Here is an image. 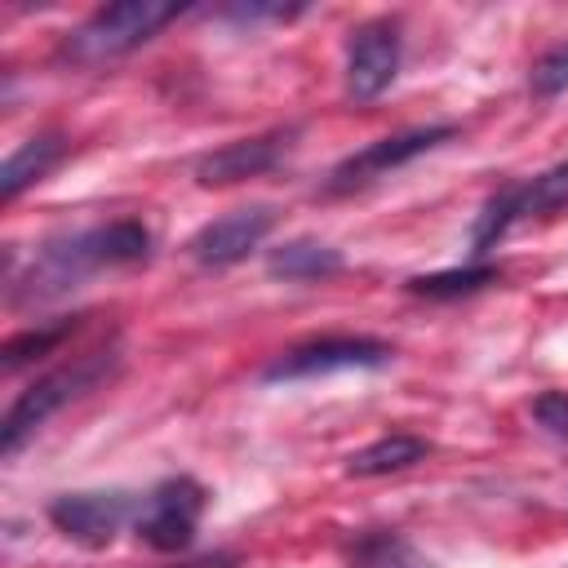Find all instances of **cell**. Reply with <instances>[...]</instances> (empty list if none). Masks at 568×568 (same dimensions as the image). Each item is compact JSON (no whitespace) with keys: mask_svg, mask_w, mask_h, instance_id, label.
<instances>
[{"mask_svg":"<svg viewBox=\"0 0 568 568\" xmlns=\"http://www.w3.org/2000/svg\"><path fill=\"white\" fill-rule=\"evenodd\" d=\"M453 138H457V124H426V129H408V133H395V138H377L364 151H355V155H346V160H337L328 169L324 195H351V191H359V186L413 164L417 155L453 142Z\"/></svg>","mask_w":568,"mask_h":568,"instance_id":"cell-6","label":"cell"},{"mask_svg":"<svg viewBox=\"0 0 568 568\" xmlns=\"http://www.w3.org/2000/svg\"><path fill=\"white\" fill-rule=\"evenodd\" d=\"M138 515V501L120 488H93V493H62L49 501V524L89 546V550H102L115 541V532Z\"/></svg>","mask_w":568,"mask_h":568,"instance_id":"cell-8","label":"cell"},{"mask_svg":"<svg viewBox=\"0 0 568 568\" xmlns=\"http://www.w3.org/2000/svg\"><path fill=\"white\" fill-rule=\"evenodd\" d=\"M346 564L351 568H435V559H426L404 532H390V528L355 537L346 550Z\"/></svg>","mask_w":568,"mask_h":568,"instance_id":"cell-15","label":"cell"},{"mask_svg":"<svg viewBox=\"0 0 568 568\" xmlns=\"http://www.w3.org/2000/svg\"><path fill=\"white\" fill-rule=\"evenodd\" d=\"M62 155H67V138H62V133H40V138L22 142V146L4 160V169H0V200H4V204L18 200L31 182H40L49 169H58Z\"/></svg>","mask_w":568,"mask_h":568,"instance_id":"cell-12","label":"cell"},{"mask_svg":"<svg viewBox=\"0 0 568 568\" xmlns=\"http://www.w3.org/2000/svg\"><path fill=\"white\" fill-rule=\"evenodd\" d=\"M146 257H151V231L138 217H115L106 226H89V231L44 244L22 288L13 293V302H49L102 266H138Z\"/></svg>","mask_w":568,"mask_h":568,"instance_id":"cell-1","label":"cell"},{"mask_svg":"<svg viewBox=\"0 0 568 568\" xmlns=\"http://www.w3.org/2000/svg\"><path fill=\"white\" fill-rule=\"evenodd\" d=\"M532 417H537L550 435L568 439V395H564V390H541V395L532 399Z\"/></svg>","mask_w":568,"mask_h":568,"instance_id":"cell-20","label":"cell"},{"mask_svg":"<svg viewBox=\"0 0 568 568\" xmlns=\"http://www.w3.org/2000/svg\"><path fill=\"white\" fill-rule=\"evenodd\" d=\"M395 351L377 337H315L302 346H288L262 368V382H306V377H328L346 368H382Z\"/></svg>","mask_w":568,"mask_h":568,"instance_id":"cell-7","label":"cell"},{"mask_svg":"<svg viewBox=\"0 0 568 568\" xmlns=\"http://www.w3.org/2000/svg\"><path fill=\"white\" fill-rule=\"evenodd\" d=\"M564 209H568V160H559L555 169H546V173H537L528 182H510L497 195H488V204L479 209V217L470 226V253L484 257L515 222L564 213Z\"/></svg>","mask_w":568,"mask_h":568,"instance_id":"cell-4","label":"cell"},{"mask_svg":"<svg viewBox=\"0 0 568 568\" xmlns=\"http://www.w3.org/2000/svg\"><path fill=\"white\" fill-rule=\"evenodd\" d=\"M280 213L275 204H248V209H235V213H222L213 222H204L191 240H186V253L200 262V266H235L244 262L271 231H275Z\"/></svg>","mask_w":568,"mask_h":568,"instance_id":"cell-10","label":"cell"},{"mask_svg":"<svg viewBox=\"0 0 568 568\" xmlns=\"http://www.w3.org/2000/svg\"><path fill=\"white\" fill-rule=\"evenodd\" d=\"M178 13H186L173 0H115L93 9L67 40H62V62L71 67H106L115 58H129L142 49L160 27H169Z\"/></svg>","mask_w":568,"mask_h":568,"instance_id":"cell-2","label":"cell"},{"mask_svg":"<svg viewBox=\"0 0 568 568\" xmlns=\"http://www.w3.org/2000/svg\"><path fill=\"white\" fill-rule=\"evenodd\" d=\"M528 89H532L537 98H559V93H568V40L555 44V49H546V53L532 62Z\"/></svg>","mask_w":568,"mask_h":568,"instance_id":"cell-18","label":"cell"},{"mask_svg":"<svg viewBox=\"0 0 568 568\" xmlns=\"http://www.w3.org/2000/svg\"><path fill=\"white\" fill-rule=\"evenodd\" d=\"M204 501H209V493H204V484L191 479V475H173V479L155 484V488L142 497L138 515H133L138 541H146V546L160 550V555L186 550V546L195 541V524H200V515H204Z\"/></svg>","mask_w":568,"mask_h":568,"instance_id":"cell-5","label":"cell"},{"mask_svg":"<svg viewBox=\"0 0 568 568\" xmlns=\"http://www.w3.org/2000/svg\"><path fill=\"white\" fill-rule=\"evenodd\" d=\"M426 453H430V444H426V439L395 430V435H382V439H373L368 448L351 453V457H346V475H351V479H377V475H395V470L417 466Z\"/></svg>","mask_w":568,"mask_h":568,"instance_id":"cell-14","label":"cell"},{"mask_svg":"<svg viewBox=\"0 0 568 568\" xmlns=\"http://www.w3.org/2000/svg\"><path fill=\"white\" fill-rule=\"evenodd\" d=\"M111 368H115V351H93V355H75L71 364H62V368L36 377V382L9 404V413H4V422H0V453L13 457L58 408H67L71 399L98 390V386L111 377Z\"/></svg>","mask_w":568,"mask_h":568,"instance_id":"cell-3","label":"cell"},{"mask_svg":"<svg viewBox=\"0 0 568 568\" xmlns=\"http://www.w3.org/2000/svg\"><path fill=\"white\" fill-rule=\"evenodd\" d=\"M306 4H280V0H235V4H222V9H213L217 18H226V22H288V18H297Z\"/></svg>","mask_w":568,"mask_h":568,"instance_id":"cell-19","label":"cell"},{"mask_svg":"<svg viewBox=\"0 0 568 568\" xmlns=\"http://www.w3.org/2000/svg\"><path fill=\"white\" fill-rule=\"evenodd\" d=\"M178 568H235V555H204V559H191V564H178Z\"/></svg>","mask_w":568,"mask_h":568,"instance_id":"cell-21","label":"cell"},{"mask_svg":"<svg viewBox=\"0 0 568 568\" xmlns=\"http://www.w3.org/2000/svg\"><path fill=\"white\" fill-rule=\"evenodd\" d=\"M501 280V266L493 262H470V266H453V271H435V275H413L404 288L413 297H430V302H453V297H470L488 284Z\"/></svg>","mask_w":568,"mask_h":568,"instance_id":"cell-16","label":"cell"},{"mask_svg":"<svg viewBox=\"0 0 568 568\" xmlns=\"http://www.w3.org/2000/svg\"><path fill=\"white\" fill-rule=\"evenodd\" d=\"M399 58H404L399 22L373 18V22L355 27L351 40H346V93L355 102L382 98L399 75Z\"/></svg>","mask_w":568,"mask_h":568,"instance_id":"cell-9","label":"cell"},{"mask_svg":"<svg viewBox=\"0 0 568 568\" xmlns=\"http://www.w3.org/2000/svg\"><path fill=\"white\" fill-rule=\"evenodd\" d=\"M284 146H288V133H280V129L275 133H262V138L226 142V146H217V151H209V155L195 160V182L200 186H235L244 178H257V173L275 169L280 155H284Z\"/></svg>","mask_w":568,"mask_h":568,"instance_id":"cell-11","label":"cell"},{"mask_svg":"<svg viewBox=\"0 0 568 568\" xmlns=\"http://www.w3.org/2000/svg\"><path fill=\"white\" fill-rule=\"evenodd\" d=\"M346 262H342V253L333 248V244H324V240H288V244H280L271 257H266V271L275 275V280H293V284H306V280H328V275H337Z\"/></svg>","mask_w":568,"mask_h":568,"instance_id":"cell-13","label":"cell"},{"mask_svg":"<svg viewBox=\"0 0 568 568\" xmlns=\"http://www.w3.org/2000/svg\"><path fill=\"white\" fill-rule=\"evenodd\" d=\"M75 328H80V315H67V320H58V324H40V328H22V333H13V337L4 342V351H0L4 373H18L22 364H31V359L58 351Z\"/></svg>","mask_w":568,"mask_h":568,"instance_id":"cell-17","label":"cell"}]
</instances>
